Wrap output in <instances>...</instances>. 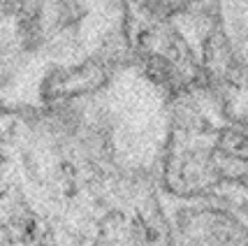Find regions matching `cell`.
Returning a JSON list of instances; mask_svg holds the SVG:
<instances>
[{
  "label": "cell",
  "instance_id": "obj_1",
  "mask_svg": "<svg viewBox=\"0 0 248 246\" xmlns=\"http://www.w3.org/2000/svg\"><path fill=\"white\" fill-rule=\"evenodd\" d=\"M84 7L79 5V0H58L56 2V19L61 28H70L84 19Z\"/></svg>",
  "mask_w": 248,
  "mask_h": 246
},
{
  "label": "cell",
  "instance_id": "obj_2",
  "mask_svg": "<svg viewBox=\"0 0 248 246\" xmlns=\"http://www.w3.org/2000/svg\"><path fill=\"white\" fill-rule=\"evenodd\" d=\"M10 82V70H7V63H5V58L0 56V86H5Z\"/></svg>",
  "mask_w": 248,
  "mask_h": 246
}]
</instances>
